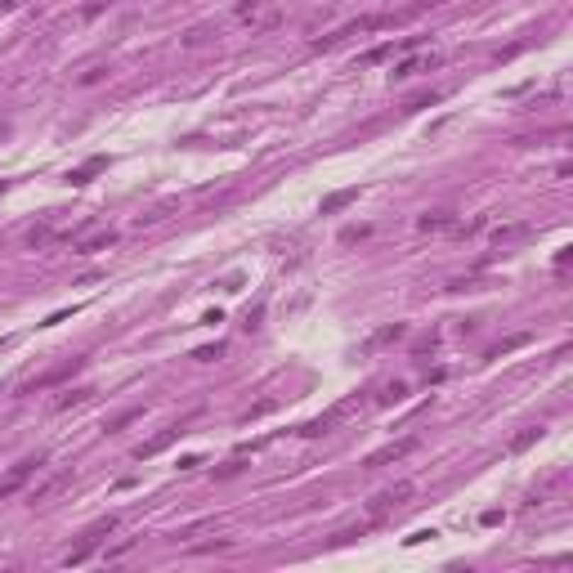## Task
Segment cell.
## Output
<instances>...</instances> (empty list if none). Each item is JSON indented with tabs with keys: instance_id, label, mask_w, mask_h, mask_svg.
I'll use <instances>...</instances> for the list:
<instances>
[{
	"instance_id": "18",
	"label": "cell",
	"mask_w": 573,
	"mask_h": 573,
	"mask_svg": "<svg viewBox=\"0 0 573 573\" xmlns=\"http://www.w3.org/2000/svg\"><path fill=\"white\" fill-rule=\"evenodd\" d=\"M260 9H269V0H242V5H238V18H242V23H251Z\"/></svg>"
},
{
	"instance_id": "1",
	"label": "cell",
	"mask_w": 573,
	"mask_h": 573,
	"mask_svg": "<svg viewBox=\"0 0 573 573\" xmlns=\"http://www.w3.org/2000/svg\"><path fill=\"white\" fill-rule=\"evenodd\" d=\"M408 497H412V484H408V479H399L394 489H381L377 497H372V501H367V511H372V515H377V520H381V515H390L394 506H404Z\"/></svg>"
},
{
	"instance_id": "15",
	"label": "cell",
	"mask_w": 573,
	"mask_h": 573,
	"mask_svg": "<svg viewBox=\"0 0 573 573\" xmlns=\"http://www.w3.org/2000/svg\"><path fill=\"white\" fill-rule=\"evenodd\" d=\"M112 528H117V515H104V520H94V524H90V528H85V533H81V538H94V542H99V538H108V533H112Z\"/></svg>"
},
{
	"instance_id": "8",
	"label": "cell",
	"mask_w": 573,
	"mask_h": 573,
	"mask_svg": "<svg viewBox=\"0 0 573 573\" xmlns=\"http://www.w3.org/2000/svg\"><path fill=\"white\" fill-rule=\"evenodd\" d=\"M350 202H358V189H336V193H327V197H323V215L345 211Z\"/></svg>"
},
{
	"instance_id": "20",
	"label": "cell",
	"mask_w": 573,
	"mask_h": 573,
	"mask_svg": "<svg viewBox=\"0 0 573 573\" xmlns=\"http://www.w3.org/2000/svg\"><path fill=\"white\" fill-rule=\"evenodd\" d=\"M211 36H220V32H215V27H193V32L184 36V45H206Z\"/></svg>"
},
{
	"instance_id": "23",
	"label": "cell",
	"mask_w": 573,
	"mask_h": 573,
	"mask_svg": "<svg viewBox=\"0 0 573 573\" xmlns=\"http://www.w3.org/2000/svg\"><path fill=\"white\" fill-rule=\"evenodd\" d=\"M242 466H247V462H242V457H233V462H228V466H220V470H215V475H220V479H228V475H238Z\"/></svg>"
},
{
	"instance_id": "5",
	"label": "cell",
	"mask_w": 573,
	"mask_h": 573,
	"mask_svg": "<svg viewBox=\"0 0 573 573\" xmlns=\"http://www.w3.org/2000/svg\"><path fill=\"white\" fill-rule=\"evenodd\" d=\"M81 367V358H72V363H63V367H54V372H45V377H40V381H32V385H27V394H36V390H50V385H59V381H67L72 377V372H77Z\"/></svg>"
},
{
	"instance_id": "6",
	"label": "cell",
	"mask_w": 573,
	"mask_h": 573,
	"mask_svg": "<svg viewBox=\"0 0 573 573\" xmlns=\"http://www.w3.org/2000/svg\"><path fill=\"white\" fill-rule=\"evenodd\" d=\"M112 242H117V233H112V228H99V233H90V238L77 247V255H99V251H108Z\"/></svg>"
},
{
	"instance_id": "12",
	"label": "cell",
	"mask_w": 573,
	"mask_h": 573,
	"mask_svg": "<svg viewBox=\"0 0 573 573\" xmlns=\"http://www.w3.org/2000/svg\"><path fill=\"white\" fill-rule=\"evenodd\" d=\"M94 547H99L94 538H81V547H72L63 564H67V569H72V564H85V560H90V555H94Z\"/></svg>"
},
{
	"instance_id": "22",
	"label": "cell",
	"mask_w": 573,
	"mask_h": 573,
	"mask_svg": "<svg viewBox=\"0 0 573 573\" xmlns=\"http://www.w3.org/2000/svg\"><path fill=\"white\" fill-rule=\"evenodd\" d=\"M104 77H108V67H104V63H99V67H85V72H81V85H99Z\"/></svg>"
},
{
	"instance_id": "28",
	"label": "cell",
	"mask_w": 573,
	"mask_h": 573,
	"mask_svg": "<svg viewBox=\"0 0 573 573\" xmlns=\"http://www.w3.org/2000/svg\"><path fill=\"white\" fill-rule=\"evenodd\" d=\"M13 5H23V0H0V13H5V9H13Z\"/></svg>"
},
{
	"instance_id": "24",
	"label": "cell",
	"mask_w": 573,
	"mask_h": 573,
	"mask_svg": "<svg viewBox=\"0 0 573 573\" xmlns=\"http://www.w3.org/2000/svg\"><path fill=\"white\" fill-rule=\"evenodd\" d=\"M108 5H112V0H90V5H85V9H81V13H85V18H94V13H104V9H108Z\"/></svg>"
},
{
	"instance_id": "10",
	"label": "cell",
	"mask_w": 573,
	"mask_h": 573,
	"mask_svg": "<svg viewBox=\"0 0 573 573\" xmlns=\"http://www.w3.org/2000/svg\"><path fill=\"white\" fill-rule=\"evenodd\" d=\"M399 336H408V327H404V323H390V327H381V332L367 340V350H377V345H390V340H399Z\"/></svg>"
},
{
	"instance_id": "17",
	"label": "cell",
	"mask_w": 573,
	"mask_h": 573,
	"mask_svg": "<svg viewBox=\"0 0 573 573\" xmlns=\"http://www.w3.org/2000/svg\"><path fill=\"white\" fill-rule=\"evenodd\" d=\"M90 394H94V390H67V394H63V399H59L54 408H59V412H67V408H81V404H85Z\"/></svg>"
},
{
	"instance_id": "21",
	"label": "cell",
	"mask_w": 573,
	"mask_h": 573,
	"mask_svg": "<svg viewBox=\"0 0 573 573\" xmlns=\"http://www.w3.org/2000/svg\"><path fill=\"white\" fill-rule=\"evenodd\" d=\"M430 104H439V94L430 90V94H412L408 104H404V112H417V108H430Z\"/></svg>"
},
{
	"instance_id": "14",
	"label": "cell",
	"mask_w": 573,
	"mask_h": 573,
	"mask_svg": "<svg viewBox=\"0 0 573 573\" xmlns=\"http://www.w3.org/2000/svg\"><path fill=\"white\" fill-rule=\"evenodd\" d=\"M538 439H542V425H528V430H520V435L511 439V452H524V448H533Z\"/></svg>"
},
{
	"instance_id": "2",
	"label": "cell",
	"mask_w": 573,
	"mask_h": 573,
	"mask_svg": "<svg viewBox=\"0 0 573 573\" xmlns=\"http://www.w3.org/2000/svg\"><path fill=\"white\" fill-rule=\"evenodd\" d=\"M40 466H45V462H40V457H27V462H18V466H13V470H9V475H5V479H0V501H9V497H13V493H18V489H23V484H27V479H32V475H36V470H40Z\"/></svg>"
},
{
	"instance_id": "16",
	"label": "cell",
	"mask_w": 573,
	"mask_h": 573,
	"mask_svg": "<svg viewBox=\"0 0 573 573\" xmlns=\"http://www.w3.org/2000/svg\"><path fill=\"white\" fill-rule=\"evenodd\" d=\"M139 417H143V408H126L121 417H112L104 430H108V435H117V430H126V425H130V421H139Z\"/></svg>"
},
{
	"instance_id": "9",
	"label": "cell",
	"mask_w": 573,
	"mask_h": 573,
	"mask_svg": "<svg viewBox=\"0 0 573 573\" xmlns=\"http://www.w3.org/2000/svg\"><path fill=\"white\" fill-rule=\"evenodd\" d=\"M421 233H439V228H452V215L448 211H425L421 220H417Z\"/></svg>"
},
{
	"instance_id": "4",
	"label": "cell",
	"mask_w": 573,
	"mask_h": 573,
	"mask_svg": "<svg viewBox=\"0 0 573 573\" xmlns=\"http://www.w3.org/2000/svg\"><path fill=\"white\" fill-rule=\"evenodd\" d=\"M435 67H439V54H425V59H404L390 77L394 81H408V77H417V72H435Z\"/></svg>"
},
{
	"instance_id": "13",
	"label": "cell",
	"mask_w": 573,
	"mask_h": 573,
	"mask_svg": "<svg viewBox=\"0 0 573 573\" xmlns=\"http://www.w3.org/2000/svg\"><path fill=\"white\" fill-rule=\"evenodd\" d=\"M524 233H528L524 224H501V228H493V242H497V247H506V242H520Z\"/></svg>"
},
{
	"instance_id": "29",
	"label": "cell",
	"mask_w": 573,
	"mask_h": 573,
	"mask_svg": "<svg viewBox=\"0 0 573 573\" xmlns=\"http://www.w3.org/2000/svg\"><path fill=\"white\" fill-rule=\"evenodd\" d=\"M5 135H9V126H5V121H0V139H5Z\"/></svg>"
},
{
	"instance_id": "19",
	"label": "cell",
	"mask_w": 573,
	"mask_h": 573,
	"mask_svg": "<svg viewBox=\"0 0 573 573\" xmlns=\"http://www.w3.org/2000/svg\"><path fill=\"white\" fill-rule=\"evenodd\" d=\"M404 394H408V385L404 381H390V385H385V394H381V404H404Z\"/></svg>"
},
{
	"instance_id": "27",
	"label": "cell",
	"mask_w": 573,
	"mask_h": 573,
	"mask_svg": "<svg viewBox=\"0 0 573 573\" xmlns=\"http://www.w3.org/2000/svg\"><path fill=\"white\" fill-rule=\"evenodd\" d=\"M130 547H135V542H130V538H126V542H117V547H112V551H108V560H117V555H126V551H130Z\"/></svg>"
},
{
	"instance_id": "11",
	"label": "cell",
	"mask_w": 573,
	"mask_h": 573,
	"mask_svg": "<svg viewBox=\"0 0 573 573\" xmlns=\"http://www.w3.org/2000/svg\"><path fill=\"white\" fill-rule=\"evenodd\" d=\"M104 166H108V157H90L81 170H72V175H67V184H90V175H94V170H104Z\"/></svg>"
},
{
	"instance_id": "3",
	"label": "cell",
	"mask_w": 573,
	"mask_h": 573,
	"mask_svg": "<svg viewBox=\"0 0 573 573\" xmlns=\"http://www.w3.org/2000/svg\"><path fill=\"white\" fill-rule=\"evenodd\" d=\"M412 448H417V439H412V435H408V439H394V443H385V448L372 452L363 466H367V470H381V466H390V462H404Z\"/></svg>"
},
{
	"instance_id": "25",
	"label": "cell",
	"mask_w": 573,
	"mask_h": 573,
	"mask_svg": "<svg viewBox=\"0 0 573 573\" xmlns=\"http://www.w3.org/2000/svg\"><path fill=\"white\" fill-rule=\"evenodd\" d=\"M224 354V345H211V350H197L193 358H202V363H211V358H220Z\"/></svg>"
},
{
	"instance_id": "26",
	"label": "cell",
	"mask_w": 573,
	"mask_h": 573,
	"mask_svg": "<svg viewBox=\"0 0 573 573\" xmlns=\"http://www.w3.org/2000/svg\"><path fill=\"white\" fill-rule=\"evenodd\" d=\"M27 242H32V247H40V242H50V228H32V233H27Z\"/></svg>"
},
{
	"instance_id": "7",
	"label": "cell",
	"mask_w": 573,
	"mask_h": 573,
	"mask_svg": "<svg viewBox=\"0 0 573 573\" xmlns=\"http://www.w3.org/2000/svg\"><path fill=\"white\" fill-rule=\"evenodd\" d=\"M67 484H72V470H59L54 479H45V484H40V489L32 493V506H40V501H50V497L59 493V489H67Z\"/></svg>"
}]
</instances>
